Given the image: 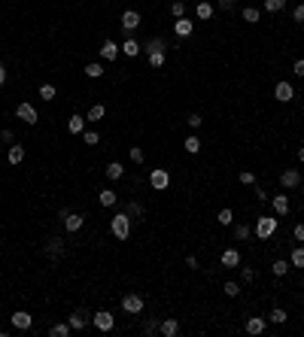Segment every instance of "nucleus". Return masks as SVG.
I'll use <instances>...</instances> for the list:
<instances>
[{
	"label": "nucleus",
	"instance_id": "nucleus-51",
	"mask_svg": "<svg viewBox=\"0 0 304 337\" xmlns=\"http://www.w3.org/2000/svg\"><path fill=\"white\" fill-rule=\"evenodd\" d=\"M292 237H295L298 243H304V225H295V228H292Z\"/></svg>",
	"mask_w": 304,
	"mask_h": 337
},
{
	"label": "nucleus",
	"instance_id": "nucleus-16",
	"mask_svg": "<svg viewBox=\"0 0 304 337\" xmlns=\"http://www.w3.org/2000/svg\"><path fill=\"white\" fill-rule=\"evenodd\" d=\"M85 116H80V112H73V116L70 119H67V131H70V134H82L85 131Z\"/></svg>",
	"mask_w": 304,
	"mask_h": 337
},
{
	"label": "nucleus",
	"instance_id": "nucleus-31",
	"mask_svg": "<svg viewBox=\"0 0 304 337\" xmlns=\"http://www.w3.org/2000/svg\"><path fill=\"white\" fill-rule=\"evenodd\" d=\"M256 231H250V225H234V240H250Z\"/></svg>",
	"mask_w": 304,
	"mask_h": 337
},
{
	"label": "nucleus",
	"instance_id": "nucleus-36",
	"mask_svg": "<svg viewBox=\"0 0 304 337\" xmlns=\"http://www.w3.org/2000/svg\"><path fill=\"white\" fill-rule=\"evenodd\" d=\"M183 146H186V152H189V155H198V152H201V140L195 137V134H192V137H186Z\"/></svg>",
	"mask_w": 304,
	"mask_h": 337
},
{
	"label": "nucleus",
	"instance_id": "nucleus-32",
	"mask_svg": "<svg viewBox=\"0 0 304 337\" xmlns=\"http://www.w3.org/2000/svg\"><path fill=\"white\" fill-rule=\"evenodd\" d=\"M104 112H107L104 104H95L92 109H88V116H85V119H88V122H100V119H104Z\"/></svg>",
	"mask_w": 304,
	"mask_h": 337
},
{
	"label": "nucleus",
	"instance_id": "nucleus-42",
	"mask_svg": "<svg viewBox=\"0 0 304 337\" xmlns=\"http://www.w3.org/2000/svg\"><path fill=\"white\" fill-rule=\"evenodd\" d=\"M40 97H43V100H55V85H52V82L40 85Z\"/></svg>",
	"mask_w": 304,
	"mask_h": 337
},
{
	"label": "nucleus",
	"instance_id": "nucleus-48",
	"mask_svg": "<svg viewBox=\"0 0 304 337\" xmlns=\"http://www.w3.org/2000/svg\"><path fill=\"white\" fill-rule=\"evenodd\" d=\"M292 18H295V25H304V3H298L292 9Z\"/></svg>",
	"mask_w": 304,
	"mask_h": 337
},
{
	"label": "nucleus",
	"instance_id": "nucleus-14",
	"mask_svg": "<svg viewBox=\"0 0 304 337\" xmlns=\"http://www.w3.org/2000/svg\"><path fill=\"white\" fill-rule=\"evenodd\" d=\"M64 252V240L61 237H49L46 240V258H61Z\"/></svg>",
	"mask_w": 304,
	"mask_h": 337
},
{
	"label": "nucleus",
	"instance_id": "nucleus-13",
	"mask_svg": "<svg viewBox=\"0 0 304 337\" xmlns=\"http://www.w3.org/2000/svg\"><path fill=\"white\" fill-rule=\"evenodd\" d=\"M280 185L283 188H298L301 185V173L298 170H283L280 173Z\"/></svg>",
	"mask_w": 304,
	"mask_h": 337
},
{
	"label": "nucleus",
	"instance_id": "nucleus-38",
	"mask_svg": "<svg viewBox=\"0 0 304 337\" xmlns=\"http://www.w3.org/2000/svg\"><path fill=\"white\" fill-rule=\"evenodd\" d=\"M146 55H149V67H155V70L164 67V52H146Z\"/></svg>",
	"mask_w": 304,
	"mask_h": 337
},
{
	"label": "nucleus",
	"instance_id": "nucleus-52",
	"mask_svg": "<svg viewBox=\"0 0 304 337\" xmlns=\"http://www.w3.org/2000/svg\"><path fill=\"white\" fill-rule=\"evenodd\" d=\"M292 73H298V76H304V58H298L295 64H292Z\"/></svg>",
	"mask_w": 304,
	"mask_h": 337
},
{
	"label": "nucleus",
	"instance_id": "nucleus-50",
	"mask_svg": "<svg viewBox=\"0 0 304 337\" xmlns=\"http://www.w3.org/2000/svg\"><path fill=\"white\" fill-rule=\"evenodd\" d=\"M13 140H16V134L9 131V128H3V131H0V143H13Z\"/></svg>",
	"mask_w": 304,
	"mask_h": 337
},
{
	"label": "nucleus",
	"instance_id": "nucleus-29",
	"mask_svg": "<svg viewBox=\"0 0 304 337\" xmlns=\"http://www.w3.org/2000/svg\"><path fill=\"white\" fill-rule=\"evenodd\" d=\"M289 264H292V267H304V246H295V249H292Z\"/></svg>",
	"mask_w": 304,
	"mask_h": 337
},
{
	"label": "nucleus",
	"instance_id": "nucleus-5",
	"mask_svg": "<svg viewBox=\"0 0 304 337\" xmlns=\"http://www.w3.org/2000/svg\"><path fill=\"white\" fill-rule=\"evenodd\" d=\"M16 116H18L21 122H28V125H37V122H40V112H37V107H33V104H28V100L16 107Z\"/></svg>",
	"mask_w": 304,
	"mask_h": 337
},
{
	"label": "nucleus",
	"instance_id": "nucleus-26",
	"mask_svg": "<svg viewBox=\"0 0 304 337\" xmlns=\"http://www.w3.org/2000/svg\"><path fill=\"white\" fill-rule=\"evenodd\" d=\"M146 52H167V40L164 37H152L146 43Z\"/></svg>",
	"mask_w": 304,
	"mask_h": 337
},
{
	"label": "nucleus",
	"instance_id": "nucleus-7",
	"mask_svg": "<svg viewBox=\"0 0 304 337\" xmlns=\"http://www.w3.org/2000/svg\"><path fill=\"white\" fill-rule=\"evenodd\" d=\"M149 185L155 188V192H164V188L171 185V173L167 170H152L149 173Z\"/></svg>",
	"mask_w": 304,
	"mask_h": 337
},
{
	"label": "nucleus",
	"instance_id": "nucleus-37",
	"mask_svg": "<svg viewBox=\"0 0 304 337\" xmlns=\"http://www.w3.org/2000/svg\"><path fill=\"white\" fill-rule=\"evenodd\" d=\"M125 213H128V216H134V219H143V204H140V200H131Z\"/></svg>",
	"mask_w": 304,
	"mask_h": 337
},
{
	"label": "nucleus",
	"instance_id": "nucleus-21",
	"mask_svg": "<svg viewBox=\"0 0 304 337\" xmlns=\"http://www.w3.org/2000/svg\"><path fill=\"white\" fill-rule=\"evenodd\" d=\"M265 325H268V322H265L262 316H250V319H246V325H243V328L250 331V334H262V331H265Z\"/></svg>",
	"mask_w": 304,
	"mask_h": 337
},
{
	"label": "nucleus",
	"instance_id": "nucleus-30",
	"mask_svg": "<svg viewBox=\"0 0 304 337\" xmlns=\"http://www.w3.org/2000/svg\"><path fill=\"white\" fill-rule=\"evenodd\" d=\"M97 200H100V207H112L116 204V192H112V188H104V192L97 195Z\"/></svg>",
	"mask_w": 304,
	"mask_h": 337
},
{
	"label": "nucleus",
	"instance_id": "nucleus-25",
	"mask_svg": "<svg viewBox=\"0 0 304 337\" xmlns=\"http://www.w3.org/2000/svg\"><path fill=\"white\" fill-rule=\"evenodd\" d=\"M104 173H107V179H122V176H125V167H122L119 161H110Z\"/></svg>",
	"mask_w": 304,
	"mask_h": 337
},
{
	"label": "nucleus",
	"instance_id": "nucleus-45",
	"mask_svg": "<svg viewBox=\"0 0 304 337\" xmlns=\"http://www.w3.org/2000/svg\"><path fill=\"white\" fill-rule=\"evenodd\" d=\"M201 122H204V119H201V112H192V116L186 119V125L192 128V131H198V128H201Z\"/></svg>",
	"mask_w": 304,
	"mask_h": 337
},
{
	"label": "nucleus",
	"instance_id": "nucleus-33",
	"mask_svg": "<svg viewBox=\"0 0 304 337\" xmlns=\"http://www.w3.org/2000/svg\"><path fill=\"white\" fill-rule=\"evenodd\" d=\"M216 222H219V225H225V228H228V225L234 222V213H231L228 207H222V210L216 213Z\"/></svg>",
	"mask_w": 304,
	"mask_h": 337
},
{
	"label": "nucleus",
	"instance_id": "nucleus-12",
	"mask_svg": "<svg viewBox=\"0 0 304 337\" xmlns=\"http://www.w3.org/2000/svg\"><path fill=\"white\" fill-rule=\"evenodd\" d=\"M122 28L125 31H137L140 28V13L137 9H125V13H122Z\"/></svg>",
	"mask_w": 304,
	"mask_h": 337
},
{
	"label": "nucleus",
	"instance_id": "nucleus-39",
	"mask_svg": "<svg viewBox=\"0 0 304 337\" xmlns=\"http://www.w3.org/2000/svg\"><path fill=\"white\" fill-rule=\"evenodd\" d=\"M171 15L174 18H183L186 15V3H183V0H174V3H171Z\"/></svg>",
	"mask_w": 304,
	"mask_h": 337
},
{
	"label": "nucleus",
	"instance_id": "nucleus-17",
	"mask_svg": "<svg viewBox=\"0 0 304 337\" xmlns=\"http://www.w3.org/2000/svg\"><path fill=\"white\" fill-rule=\"evenodd\" d=\"M140 52H143V46H140V43L134 40V37H128L125 43H122V55H128V58H137Z\"/></svg>",
	"mask_w": 304,
	"mask_h": 337
},
{
	"label": "nucleus",
	"instance_id": "nucleus-15",
	"mask_svg": "<svg viewBox=\"0 0 304 337\" xmlns=\"http://www.w3.org/2000/svg\"><path fill=\"white\" fill-rule=\"evenodd\" d=\"M82 225H85V216H82V213H70V216L64 219V228L70 231V234H76V231L82 228Z\"/></svg>",
	"mask_w": 304,
	"mask_h": 337
},
{
	"label": "nucleus",
	"instance_id": "nucleus-20",
	"mask_svg": "<svg viewBox=\"0 0 304 337\" xmlns=\"http://www.w3.org/2000/svg\"><path fill=\"white\" fill-rule=\"evenodd\" d=\"M219 261H222V267H238L240 264V252L238 249H225Z\"/></svg>",
	"mask_w": 304,
	"mask_h": 337
},
{
	"label": "nucleus",
	"instance_id": "nucleus-18",
	"mask_svg": "<svg viewBox=\"0 0 304 337\" xmlns=\"http://www.w3.org/2000/svg\"><path fill=\"white\" fill-rule=\"evenodd\" d=\"M213 9H216V6H213L210 0H198V6H195V15H198L201 21H207V18H213Z\"/></svg>",
	"mask_w": 304,
	"mask_h": 337
},
{
	"label": "nucleus",
	"instance_id": "nucleus-6",
	"mask_svg": "<svg viewBox=\"0 0 304 337\" xmlns=\"http://www.w3.org/2000/svg\"><path fill=\"white\" fill-rule=\"evenodd\" d=\"M88 322H92V319H88V310H85V307H80V310H73V313H70V316H67V325H70V328H73V331H82V328H85V325H88Z\"/></svg>",
	"mask_w": 304,
	"mask_h": 337
},
{
	"label": "nucleus",
	"instance_id": "nucleus-24",
	"mask_svg": "<svg viewBox=\"0 0 304 337\" xmlns=\"http://www.w3.org/2000/svg\"><path fill=\"white\" fill-rule=\"evenodd\" d=\"M240 15H243V21H250V25H256V21L262 18V9H258V6H243V9H240Z\"/></svg>",
	"mask_w": 304,
	"mask_h": 337
},
{
	"label": "nucleus",
	"instance_id": "nucleus-2",
	"mask_svg": "<svg viewBox=\"0 0 304 337\" xmlns=\"http://www.w3.org/2000/svg\"><path fill=\"white\" fill-rule=\"evenodd\" d=\"M274 234H277V219H274V216L256 219V237H258V240H271Z\"/></svg>",
	"mask_w": 304,
	"mask_h": 337
},
{
	"label": "nucleus",
	"instance_id": "nucleus-57",
	"mask_svg": "<svg viewBox=\"0 0 304 337\" xmlns=\"http://www.w3.org/2000/svg\"><path fill=\"white\" fill-rule=\"evenodd\" d=\"M298 161L304 164V146H298Z\"/></svg>",
	"mask_w": 304,
	"mask_h": 337
},
{
	"label": "nucleus",
	"instance_id": "nucleus-19",
	"mask_svg": "<svg viewBox=\"0 0 304 337\" xmlns=\"http://www.w3.org/2000/svg\"><path fill=\"white\" fill-rule=\"evenodd\" d=\"M271 207H274L277 216H286V213H289V198L286 195H274L271 198Z\"/></svg>",
	"mask_w": 304,
	"mask_h": 337
},
{
	"label": "nucleus",
	"instance_id": "nucleus-41",
	"mask_svg": "<svg viewBox=\"0 0 304 337\" xmlns=\"http://www.w3.org/2000/svg\"><path fill=\"white\" fill-rule=\"evenodd\" d=\"M82 140H85V146H97L100 143V134L97 131H82Z\"/></svg>",
	"mask_w": 304,
	"mask_h": 337
},
{
	"label": "nucleus",
	"instance_id": "nucleus-49",
	"mask_svg": "<svg viewBox=\"0 0 304 337\" xmlns=\"http://www.w3.org/2000/svg\"><path fill=\"white\" fill-rule=\"evenodd\" d=\"M240 279H243V283H253V279H256V271H253V267H240Z\"/></svg>",
	"mask_w": 304,
	"mask_h": 337
},
{
	"label": "nucleus",
	"instance_id": "nucleus-1",
	"mask_svg": "<svg viewBox=\"0 0 304 337\" xmlns=\"http://www.w3.org/2000/svg\"><path fill=\"white\" fill-rule=\"evenodd\" d=\"M110 231H112V237H116V240H128L131 237V219H128V213H116V216L110 219Z\"/></svg>",
	"mask_w": 304,
	"mask_h": 337
},
{
	"label": "nucleus",
	"instance_id": "nucleus-28",
	"mask_svg": "<svg viewBox=\"0 0 304 337\" xmlns=\"http://www.w3.org/2000/svg\"><path fill=\"white\" fill-rule=\"evenodd\" d=\"M289 267H292L289 261H283V258H277V261L271 264V274H274V276H286V274H289Z\"/></svg>",
	"mask_w": 304,
	"mask_h": 337
},
{
	"label": "nucleus",
	"instance_id": "nucleus-44",
	"mask_svg": "<svg viewBox=\"0 0 304 337\" xmlns=\"http://www.w3.org/2000/svg\"><path fill=\"white\" fill-rule=\"evenodd\" d=\"M128 155H131V161H134V164H143V149H140V146H131Z\"/></svg>",
	"mask_w": 304,
	"mask_h": 337
},
{
	"label": "nucleus",
	"instance_id": "nucleus-54",
	"mask_svg": "<svg viewBox=\"0 0 304 337\" xmlns=\"http://www.w3.org/2000/svg\"><path fill=\"white\" fill-rule=\"evenodd\" d=\"M67 216H70V210H67V207H58V213H55V219H61V222H64Z\"/></svg>",
	"mask_w": 304,
	"mask_h": 337
},
{
	"label": "nucleus",
	"instance_id": "nucleus-55",
	"mask_svg": "<svg viewBox=\"0 0 304 337\" xmlns=\"http://www.w3.org/2000/svg\"><path fill=\"white\" fill-rule=\"evenodd\" d=\"M186 267H192V271H195V267H198V258H195V255H189V258H186Z\"/></svg>",
	"mask_w": 304,
	"mask_h": 337
},
{
	"label": "nucleus",
	"instance_id": "nucleus-46",
	"mask_svg": "<svg viewBox=\"0 0 304 337\" xmlns=\"http://www.w3.org/2000/svg\"><path fill=\"white\" fill-rule=\"evenodd\" d=\"M225 295H228V298H238L240 295V283H225Z\"/></svg>",
	"mask_w": 304,
	"mask_h": 337
},
{
	"label": "nucleus",
	"instance_id": "nucleus-35",
	"mask_svg": "<svg viewBox=\"0 0 304 337\" xmlns=\"http://www.w3.org/2000/svg\"><path fill=\"white\" fill-rule=\"evenodd\" d=\"M268 319H271L274 325H283V322L289 319V313H286L283 307H274V310H271V316H268Z\"/></svg>",
	"mask_w": 304,
	"mask_h": 337
},
{
	"label": "nucleus",
	"instance_id": "nucleus-10",
	"mask_svg": "<svg viewBox=\"0 0 304 337\" xmlns=\"http://www.w3.org/2000/svg\"><path fill=\"white\" fill-rule=\"evenodd\" d=\"M119 52H122V46L116 40H104V46H100V58H104V61H116Z\"/></svg>",
	"mask_w": 304,
	"mask_h": 337
},
{
	"label": "nucleus",
	"instance_id": "nucleus-3",
	"mask_svg": "<svg viewBox=\"0 0 304 337\" xmlns=\"http://www.w3.org/2000/svg\"><path fill=\"white\" fill-rule=\"evenodd\" d=\"M143 307H146V301H143V295H137V291H128V295L122 298V310L131 313V316L143 313Z\"/></svg>",
	"mask_w": 304,
	"mask_h": 337
},
{
	"label": "nucleus",
	"instance_id": "nucleus-43",
	"mask_svg": "<svg viewBox=\"0 0 304 337\" xmlns=\"http://www.w3.org/2000/svg\"><path fill=\"white\" fill-rule=\"evenodd\" d=\"M238 179H240V185H256V173L253 170H240Z\"/></svg>",
	"mask_w": 304,
	"mask_h": 337
},
{
	"label": "nucleus",
	"instance_id": "nucleus-11",
	"mask_svg": "<svg viewBox=\"0 0 304 337\" xmlns=\"http://www.w3.org/2000/svg\"><path fill=\"white\" fill-rule=\"evenodd\" d=\"M192 31H195V21L192 18H176L174 21V33H176V37H192Z\"/></svg>",
	"mask_w": 304,
	"mask_h": 337
},
{
	"label": "nucleus",
	"instance_id": "nucleus-23",
	"mask_svg": "<svg viewBox=\"0 0 304 337\" xmlns=\"http://www.w3.org/2000/svg\"><path fill=\"white\" fill-rule=\"evenodd\" d=\"M159 331H161L164 337H176V334H179V322H176V319H164Z\"/></svg>",
	"mask_w": 304,
	"mask_h": 337
},
{
	"label": "nucleus",
	"instance_id": "nucleus-4",
	"mask_svg": "<svg viewBox=\"0 0 304 337\" xmlns=\"http://www.w3.org/2000/svg\"><path fill=\"white\" fill-rule=\"evenodd\" d=\"M92 325H95L97 331H112V328H116V316L107 313V310H97L95 316H92Z\"/></svg>",
	"mask_w": 304,
	"mask_h": 337
},
{
	"label": "nucleus",
	"instance_id": "nucleus-8",
	"mask_svg": "<svg viewBox=\"0 0 304 337\" xmlns=\"http://www.w3.org/2000/svg\"><path fill=\"white\" fill-rule=\"evenodd\" d=\"M274 97L280 100V104H289V100L295 97V88H292V82H277V85H274Z\"/></svg>",
	"mask_w": 304,
	"mask_h": 337
},
{
	"label": "nucleus",
	"instance_id": "nucleus-34",
	"mask_svg": "<svg viewBox=\"0 0 304 337\" xmlns=\"http://www.w3.org/2000/svg\"><path fill=\"white\" fill-rule=\"evenodd\" d=\"M70 331H73V328H70L67 322H58V325H52V328H49V334H52V337H67Z\"/></svg>",
	"mask_w": 304,
	"mask_h": 337
},
{
	"label": "nucleus",
	"instance_id": "nucleus-9",
	"mask_svg": "<svg viewBox=\"0 0 304 337\" xmlns=\"http://www.w3.org/2000/svg\"><path fill=\"white\" fill-rule=\"evenodd\" d=\"M9 319H13V325H16L18 331H31V325H33V319H31V313H28V310H16Z\"/></svg>",
	"mask_w": 304,
	"mask_h": 337
},
{
	"label": "nucleus",
	"instance_id": "nucleus-53",
	"mask_svg": "<svg viewBox=\"0 0 304 337\" xmlns=\"http://www.w3.org/2000/svg\"><path fill=\"white\" fill-rule=\"evenodd\" d=\"M216 6H219V9H225V13H228V9H234V0H216Z\"/></svg>",
	"mask_w": 304,
	"mask_h": 337
},
{
	"label": "nucleus",
	"instance_id": "nucleus-47",
	"mask_svg": "<svg viewBox=\"0 0 304 337\" xmlns=\"http://www.w3.org/2000/svg\"><path fill=\"white\" fill-rule=\"evenodd\" d=\"M159 328H161V322H155V319H149V322H146V325H143V334H149V337H152V334H155V331H159Z\"/></svg>",
	"mask_w": 304,
	"mask_h": 337
},
{
	"label": "nucleus",
	"instance_id": "nucleus-58",
	"mask_svg": "<svg viewBox=\"0 0 304 337\" xmlns=\"http://www.w3.org/2000/svg\"><path fill=\"white\" fill-rule=\"evenodd\" d=\"M301 185H304V179H301Z\"/></svg>",
	"mask_w": 304,
	"mask_h": 337
},
{
	"label": "nucleus",
	"instance_id": "nucleus-22",
	"mask_svg": "<svg viewBox=\"0 0 304 337\" xmlns=\"http://www.w3.org/2000/svg\"><path fill=\"white\" fill-rule=\"evenodd\" d=\"M6 161H9V164H21V161H25V146H9Z\"/></svg>",
	"mask_w": 304,
	"mask_h": 337
},
{
	"label": "nucleus",
	"instance_id": "nucleus-56",
	"mask_svg": "<svg viewBox=\"0 0 304 337\" xmlns=\"http://www.w3.org/2000/svg\"><path fill=\"white\" fill-rule=\"evenodd\" d=\"M0 85H6V67H3V61H0Z\"/></svg>",
	"mask_w": 304,
	"mask_h": 337
},
{
	"label": "nucleus",
	"instance_id": "nucleus-40",
	"mask_svg": "<svg viewBox=\"0 0 304 337\" xmlns=\"http://www.w3.org/2000/svg\"><path fill=\"white\" fill-rule=\"evenodd\" d=\"M286 6V0H265V13H280Z\"/></svg>",
	"mask_w": 304,
	"mask_h": 337
},
{
	"label": "nucleus",
	"instance_id": "nucleus-27",
	"mask_svg": "<svg viewBox=\"0 0 304 337\" xmlns=\"http://www.w3.org/2000/svg\"><path fill=\"white\" fill-rule=\"evenodd\" d=\"M85 76L88 79H100V76H104V64H97V61L85 64Z\"/></svg>",
	"mask_w": 304,
	"mask_h": 337
}]
</instances>
